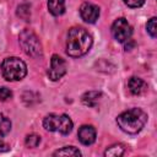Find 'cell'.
<instances>
[{
    "instance_id": "cell-1",
    "label": "cell",
    "mask_w": 157,
    "mask_h": 157,
    "mask_svg": "<svg viewBox=\"0 0 157 157\" xmlns=\"http://www.w3.org/2000/svg\"><path fill=\"white\" fill-rule=\"evenodd\" d=\"M91 34L82 27H72L67 33L66 53L72 58L85 55L92 47Z\"/></svg>"
},
{
    "instance_id": "cell-2",
    "label": "cell",
    "mask_w": 157,
    "mask_h": 157,
    "mask_svg": "<svg viewBox=\"0 0 157 157\" xmlns=\"http://www.w3.org/2000/svg\"><path fill=\"white\" fill-rule=\"evenodd\" d=\"M147 114L140 108H131L118 115L117 123L119 128L128 134H137L145 126Z\"/></svg>"
},
{
    "instance_id": "cell-3",
    "label": "cell",
    "mask_w": 157,
    "mask_h": 157,
    "mask_svg": "<svg viewBox=\"0 0 157 157\" xmlns=\"http://www.w3.org/2000/svg\"><path fill=\"white\" fill-rule=\"evenodd\" d=\"M1 72L4 78L7 81H20L26 76L27 66L20 58L10 56L4 59L1 64Z\"/></svg>"
},
{
    "instance_id": "cell-4",
    "label": "cell",
    "mask_w": 157,
    "mask_h": 157,
    "mask_svg": "<svg viewBox=\"0 0 157 157\" xmlns=\"http://www.w3.org/2000/svg\"><path fill=\"white\" fill-rule=\"evenodd\" d=\"M72 120L66 114H49L43 119V126L47 131L69 134L72 130Z\"/></svg>"
},
{
    "instance_id": "cell-5",
    "label": "cell",
    "mask_w": 157,
    "mask_h": 157,
    "mask_svg": "<svg viewBox=\"0 0 157 157\" xmlns=\"http://www.w3.org/2000/svg\"><path fill=\"white\" fill-rule=\"evenodd\" d=\"M18 39H20V45L22 47L23 52L27 55L36 58V59L42 58V55H43L42 44L34 32H32L31 29H23L20 33Z\"/></svg>"
},
{
    "instance_id": "cell-6",
    "label": "cell",
    "mask_w": 157,
    "mask_h": 157,
    "mask_svg": "<svg viewBox=\"0 0 157 157\" xmlns=\"http://www.w3.org/2000/svg\"><path fill=\"white\" fill-rule=\"evenodd\" d=\"M112 34L117 42L124 43L130 39V37L132 34V28L125 18L120 17L114 21V23L112 26Z\"/></svg>"
},
{
    "instance_id": "cell-7",
    "label": "cell",
    "mask_w": 157,
    "mask_h": 157,
    "mask_svg": "<svg viewBox=\"0 0 157 157\" xmlns=\"http://www.w3.org/2000/svg\"><path fill=\"white\" fill-rule=\"evenodd\" d=\"M66 72V63L63 58L54 54L50 59V66L48 70V76L52 81L60 80Z\"/></svg>"
},
{
    "instance_id": "cell-8",
    "label": "cell",
    "mask_w": 157,
    "mask_h": 157,
    "mask_svg": "<svg viewBox=\"0 0 157 157\" xmlns=\"http://www.w3.org/2000/svg\"><path fill=\"white\" fill-rule=\"evenodd\" d=\"M80 15L82 20L87 23H94L99 17V9L94 4L83 2L80 7Z\"/></svg>"
},
{
    "instance_id": "cell-9",
    "label": "cell",
    "mask_w": 157,
    "mask_h": 157,
    "mask_svg": "<svg viewBox=\"0 0 157 157\" xmlns=\"http://www.w3.org/2000/svg\"><path fill=\"white\" fill-rule=\"evenodd\" d=\"M77 136H78V140L81 144L88 146L96 141V130L92 125H82L78 129Z\"/></svg>"
},
{
    "instance_id": "cell-10",
    "label": "cell",
    "mask_w": 157,
    "mask_h": 157,
    "mask_svg": "<svg viewBox=\"0 0 157 157\" xmlns=\"http://www.w3.org/2000/svg\"><path fill=\"white\" fill-rule=\"evenodd\" d=\"M128 87H129V91H130L132 94L139 96V94H142V93L146 91L147 85H146V82H145L142 78L136 77V76H132V77H130L129 81H128Z\"/></svg>"
},
{
    "instance_id": "cell-11",
    "label": "cell",
    "mask_w": 157,
    "mask_h": 157,
    "mask_svg": "<svg viewBox=\"0 0 157 157\" xmlns=\"http://www.w3.org/2000/svg\"><path fill=\"white\" fill-rule=\"evenodd\" d=\"M102 98V93L98 91H88L82 96V103L88 107H96Z\"/></svg>"
},
{
    "instance_id": "cell-12",
    "label": "cell",
    "mask_w": 157,
    "mask_h": 157,
    "mask_svg": "<svg viewBox=\"0 0 157 157\" xmlns=\"http://www.w3.org/2000/svg\"><path fill=\"white\" fill-rule=\"evenodd\" d=\"M48 10L54 16H60L65 12V0H48Z\"/></svg>"
},
{
    "instance_id": "cell-13",
    "label": "cell",
    "mask_w": 157,
    "mask_h": 157,
    "mask_svg": "<svg viewBox=\"0 0 157 157\" xmlns=\"http://www.w3.org/2000/svg\"><path fill=\"white\" fill-rule=\"evenodd\" d=\"M125 152V146L121 145V144H115V145H112L109 146L105 152H104V156H112V157H119V156H123Z\"/></svg>"
},
{
    "instance_id": "cell-14",
    "label": "cell",
    "mask_w": 157,
    "mask_h": 157,
    "mask_svg": "<svg viewBox=\"0 0 157 157\" xmlns=\"http://www.w3.org/2000/svg\"><path fill=\"white\" fill-rule=\"evenodd\" d=\"M54 156H81L80 150H77L74 146H65L53 153Z\"/></svg>"
},
{
    "instance_id": "cell-15",
    "label": "cell",
    "mask_w": 157,
    "mask_h": 157,
    "mask_svg": "<svg viewBox=\"0 0 157 157\" xmlns=\"http://www.w3.org/2000/svg\"><path fill=\"white\" fill-rule=\"evenodd\" d=\"M11 130V121L7 117L0 113V137L6 136Z\"/></svg>"
},
{
    "instance_id": "cell-16",
    "label": "cell",
    "mask_w": 157,
    "mask_h": 157,
    "mask_svg": "<svg viewBox=\"0 0 157 157\" xmlns=\"http://www.w3.org/2000/svg\"><path fill=\"white\" fill-rule=\"evenodd\" d=\"M17 16H20L25 21H28L31 16V6L28 4H21L17 7Z\"/></svg>"
},
{
    "instance_id": "cell-17",
    "label": "cell",
    "mask_w": 157,
    "mask_h": 157,
    "mask_svg": "<svg viewBox=\"0 0 157 157\" xmlns=\"http://www.w3.org/2000/svg\"><path fill=\"white\" fill-rule=\"evenodd\" d=\"M146 29H147V33H148L152 38H156V36H157V18H156V17H152V18L147 22Z\"/></svg>"
},
{
    "instance_id": "cell-18",
    "label": "cell",
    "mask_w": 157,
    "mask_h": 157,
    "mask_svg": "<svg viewBox=\"0 0 157 157\" xmlns=\"http://www.w3.org/2000/svg\"><path fill=\"white\" fill-rule=\"evenodd\" d=\"M27 147H37L40 142V136L36 135V134H31V135H27L26 136V140H25Z\"/></svg>"
},
{
    "instance_id": "cell-19",
    "label": "cell",
    "mask_w": 157,
    "mask_h": 157,
    "mask_svg": "<svg viewBox=\"0 0 157 157\" xmlns=\"http://www.w3.org/2000/svg\"><path fill=\"white\" fill-rule=\"evenodd\" d=\"M12 97V92L7 87H0V101H7Z\"/></svg>"
},
{
    "instance_id": "cell-20",
    "label": "cell",
    "mask_w": 157,
    "mask_h": 157,
    "mask_svg": "<svg viewBox=\"0 0 157 157\" xmlns=\"http://www.w3.org/2000/svg\"><path fill=\"white\" fill-rule=\"evenodd\" d=\"M124 2L129 7H140L144 5L145 0H124Z\"/></svg>"
},
{
    "instance_id": "cell-21",
    "label": "cell",
    "mask_w": 157,
    "mask_h": 157,
    "mask_svg": "<svg viewBox=\"0 0 157 157\" xmlns=\"http://www.w3.org/2000/svg\"><path fill=\"white\" fill-rule=\"evenodd\" d=\"M9 145L6 144V142H4V141H1L0 140V152H5V151H9Z\"/></svg>"
}]
</instances>
